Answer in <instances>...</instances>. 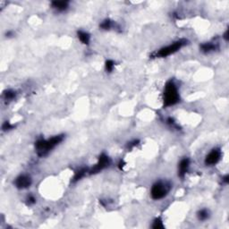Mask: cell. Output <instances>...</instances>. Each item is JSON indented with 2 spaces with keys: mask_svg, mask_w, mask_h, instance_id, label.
<instances>
[{
  "mask_svg": "<svg viewBox=\"0 0 229 229\" xmlns=\"http://www.w3.org/2000/svg\"><path fill=\"white\" fill-rule=\"evenodd\" d=\"M64 139V135H57L49 140H39L35 144L36 150L40 157L47 155L52 149L58 145Z\"/></svg>",
  "mask_w": 229,
  "mask_h": 229,
  "instance_id": "1",
  "label": "cell"
},
{
  "mask_svg": "<svg viewBox=\"0 0 229 229\" xmlns=\"http://www.w3.org/2000/svg\"><path fill=\"white\" fill-rule=\"evenodd\" d=\"M179 101V93L174 81H169L167 82L164 90V106L170 107L176 104Z\"/></svg>",
  "mask_w": 229,
  "mask_h": 229,
  "instance_id": "2",
  "label": "cell"
},
{
  "mask_svg": "<svg viewBox=\"0 0 229 229\" xmlns=\"http://www.w3.org/2000/svg\"><path fill=\"white\" fill-rule=\"evenodd\" d=\"M186 44V40H179L176 42H174L173 44L167 46L161 49H159V51L155 52L152 57H168L170 55L176 53V51H178L181 48H183L184 46Z\"/></svg>",
  "mask_w": 229,
  "mask_h": 229,
  "instance_id": "3",
  "label": "cell"
},
{
  "mask_svg": "<svg viewBox=\"0 0 229 229\" xmlns=\"http://www.w3.org/2000/svg\"><path fill=\"white\" fill-rule=\"evenodd\" d=\"M169 190H170V185L168 184L163 182H159L152 186L150 194L154 200H160L167 194Z\"/></svg>",
  "mask_w": 229,
  "mask_h": 229,
  "instance_id": "4",
  "label": "cell"
},
{
  "mask_svg": "<svg viewBox=\"0 0 229 229\" xmlns=\"http://www.w3.org/2000/svg\"><path fill=\"white\" fill-rule=\"evenodd\" d=\"M108 164H109V159L107 156L105 154L100 155V157L98 159V162L95 165L94 167H92L90 170V174L92 175V174H96L99 171H101L102 169H104L106 167L108 166Z\"/></svg>",
  "mask_w": 229,
  "mask_h": 229,
  "instance_id": "5",
  "label": "cell"
},
{
  "mask_svg": "<svg viewBox=\"0 0 229 229\" xmlns=\"http://www.w3.org/2000/svg\"><path fill=\"white\" fill-rule=\"evenodd\" d=\"M221 158V151L218 149H214L208 153L205 159V164L207 166H213L217 164Z\"/></svg>",
  "mask_w": 229,
  "mask_h": 229,
  "instance_id": "6",
  "label": "cell"
},
{
  "mask_svg": "<svg viewBox=\"0 0 229 229\" xmlns=\"http://www.w3.org/2000/svg\"><path fill=\"white\" fill-rule=\"evenodd\" d=\"M31 185V179L28 176H25V175L20 176L15 180V185L17 188H19V189L27 188V187H29Z\"/></svg>",
  "mask_w": 229,
  "mask_h": 229,
  "instance_id": "7",
  "label": "cell"
},
{
  "mask_svg": "<svg viewBox=\"0 0 229 229\" xmlns=\"http://www.w3.org/2000/svg\"><path fill=\"white\" fill-rule=\"evenodd\" d=\"M189 166H190L189 159H184L181 160V162L179 163V172H178V175L180 177L185 176L186 172L188 171Z\"/></svg>",
  "mask_w": 229,
  "mask_h": 229,
  "instance_id": "8",
  "label": "cell"
},
{
  "mask_svg": "<svg viewBox=\"0 0 229 229\" xmlns=\"http://www.w3.org/2000/svg\"><path fill=\"white\" fill-rule=\"evenodd\" d=\"M52 6L54 8H56L58 11H64L67 8L68 2H66V1H55L52 3Z\"/></svg>",
  "mask_w": 229,
  "mask_h": 229,
  "instance_id": "9",
  "label": "cell"
},
{
  "mask_svg": "<svg viewBox=\"0 0 229 229\" xmlns=\"http://www.w3.org/2000/svg\"><path fill=\"white\" fill-rule=\"evenodd\" d=\"M78 38L80 39V40L83 43V44H89L90 42V35L85 32V31H78Z\"/></svg>",
  "mask_w": 229,
  "mask_h": 229,
  "instance_id": "10",
  "label": "cell"
},
{
  "mask_svg": "<svg viewBox=\"0 0 229 229\" xmlns=\"http://www.w3.org/2000/svg\"><path fill=\"white\" fill-rule=\"evenodd\" d=\"M200 49L203 52H210V51L216 49V45H214L212 43H204V44L201 45Z\"/></svg>",
  "mask_w": 229,
  "mask_h": 229,
  "instance_id": "11",
  "label": "cell"
},
{
  "mask_svg": "<svg viewBox=\"0 0 229 229\" xmlns=\"http://www.w3.org/2000/svg\"><path fill=\"white\" fill-rule=\"evenodd\" d=\"M87 172H88V171H87L86 168H82V169L77 171L76 174H75V177H74V182H76V181L80 180L81 178H82V177H83V176H85V174H86Z\"/></svg>",
  "mask_w": 229,
  "mask_h": 229,
  "instance_id": "12",
  "label": "cell"
},
{
  "mask_svg": "<svg viewBox=\"0 0 229 229\" xmlns=\"http://www.w3.org/2000/svg\"><path fill=\"white\" fill-rule=\"evenodd\" d=\"M198 217L200 220L203 221V220H206V219L208 217V212L207 209H201L198 212Z\"/></svg>",
  "mask_w": 229,
  "mask_h": 229,
  "instance_id": "13",
  "label": "cell"
},
{
  "mask_svg": "<svg viewBox=\"0 0 229 229\" xmlns=\"http://www.w3.org/2000/svg\"><path fill=\"white\" fill-rule=\"evenodd\" d=\"M100 27L104 30H108L110 29L112 27V22L110 20H105L101 24H100Z\"/></svg>",
  "mask_w": 229,
  "mask_h": 229,
  "instance_id": "14",
  "label": "cell"
},
{
  "mask_svg": "<svg viewBox=\"0 0 229 229\" xmlns=\"http://www.w3.org/2000/svg\"><path fill=\"white\" fill-rule=\"evenodd\" d=\"M114 66H115V63L112 61V60H107L106 62V70L107 72H112V70L114 69Z\"/></svg>",
  "mask_w": 229,
  "mask_h": 229,
  "instance_id": "15",
  "label": "cell"
},
{
  "mask_svg": "<svg viewBox=\"0 0 229 229\" xmlns=\"http://www.w3.org/2000/svg\"><path fill=\"white\" fill-rule=\"evenodd\" d=\"M14 97H15V92H14V91H13V90H6L5 92V99L11 100Z\"/></svg>",
  "mask_w": 229,
  "mask_h": 229,
  "instance_id": "16",
  "label": "cell"
},
{
  "mask_svg": "<svg viewBox=\"0 0 229 229\" xmlns=\"http://www.w3.org/2000/svg\"><path fill=\"white\" fill-rule=\"evenodd\" d=\"M152 227L155 228V229H159V228H163L164 227L163 223L160 220V218H157V219H156V220L154 221V223H153Z\"/></svg>",
  "mask_w": 229,
  "mask_h": 229,
  "instance_id": "17",
  "label": "cell"
},
{
  "mask_svg": "<svg viewBox=\"0 0 229 229\" xmlns=\"http://www.w3.org/2000/svg\"><path fill=\"white\" fill-rule=\"evenodd\" d=\"M14 127V125H12L9 122H5L4 124H3V126H2V128H3V130L4 131H7V130H10V129H12V128Z\"/></svg>",
  "mask_w": 229,
  "mask_h": 229,
  "instance_id": "18",
  "label": "cell"
},
{
  "mask_svg": "<svg viewBox=\"0 0 229 229\" xmlns=\"http://www.w3.org/2000/svg\"><path fill=\"white\" fill-rule=\"evenodd\" d=\"M27 200H28V204H29V205H31V204H34V203H35V200H35V198H34L33 196L31 195V196L28 197Z\"/></svg>",
  "mask_w": 229,
  "mask_h": 229,
  "instance_id": "19",
  "label": "cell"
},
{
  "mask_svg": "<svg viewBox=\"0 0 229 229\" xmlns=\"http://www.w3.org/2000/svg\"><path fill=\"white\" fill-rule=\"evenodd\" d=\"M138 141H133V142H130L129 144H128V148L129 149H132V148H133V147H135V146L138 144Z\"/></svg>",
  "mask_w": 229,
  "mask_h": 229,
  "instance_id": "20",
  "label": "cell"
},
{
  "mask_svg": "<svg viewBox=\"0 0 229 229\" xmlns=\"http://www.w3.org/2000/svg\"><path fill=\"white\" fill-rule=\"evenodd\" d=\"M124 166V162L123 160H122V161H120V163H119V168L122 169Z\"/></svg>",
  "mask_w": 229,
  "mask_h": 229,
  "instance_id": "21",
  "label": "cell"
},
{
  "mask_svg": "<svg viewBox=\"0 0 229 229\" xmlns=\"http://www.w3.org/2000/svg\"><path fill=\"white\" fill-rule=\"evenodd\" d=\"M223 181H224L225 183H226V184H227V183H228V176H225V177H224V179H223Z\"/></svg>",
  "mask_w": 229,
  "mask_h": 229,
  "instance_id": "22",
  "label": "cell"
},
{
  "mask_svg": "<svg viewBox=\"0 0 229 229\" xmlns=\"http://www.w3.org/2000/svg\"><path fill=\"white\" fill-rule=\"evenodd\" d=\"M227 34H228V31H226V33H225V36H224L225 39H226V40H228V36H227Z\"/></svg>",
  "mask_w": 229,
  "mask_h": 229,
  "instance_id": "23",
  "label": "cell"
}]
</instances>
